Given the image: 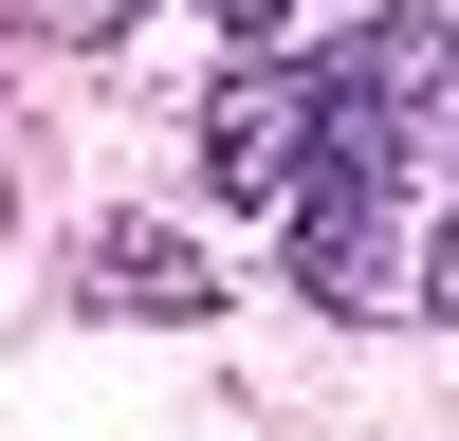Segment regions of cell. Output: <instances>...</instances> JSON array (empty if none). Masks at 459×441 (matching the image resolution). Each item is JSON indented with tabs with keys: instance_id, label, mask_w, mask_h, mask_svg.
I'll use <instances>...</instances> for the list:
<instances>
[{
	"instance_id": "obj_1",
	"label": "cell",
	"mask_w": 459,
	"mask_h": 441,
	"mask_svg": "<svg viewBox=\"0 0 459 441\" xmlns=\"http://www.w3.org/2000/svg\"><path fill=\"white\" fill-rule=\"evenodd\" d=\"M441 92H459V0H386L313 56H239L203 92V184L294 239L313 313H404L423 294L404 276V184L441 147Z\"/></svg>"
},
{
	"instance_id": "obj_2",
	"label": "cell",
	"mask_w": 459,
	"mask_h": 441,
	"mask_svg": "<svg viewBox=\"0 0 459 441\" xmlns=\"http://www.w3.org/2000/svg\"><path fill=\"white\" fill-rule=\"evenodd\" d=\"M74 313H147V331H184V313H221V257L184 239V220H92V239H74Z\"/></svg>"
},
{
	"instance_id": "obj_3",
	"label": "cell",
	"mask_w": 459,
	"mask_h": 441,
	"mask_svg": "<svg viewBox=\"0 0 459 441\" xmlns=\"http://www.w3.org/2000/svg\"><path fill=\"white\" fill-rule=\"evenodd\" d=\"M203 19L239 37V56H276V37H294V0H203Z\"/></svg>"
},
{
	"instance_id": "obj_4",
	"label": "cell",
	"mask_w": 459,
	"mask_h": 441,
	"mask_svg": "<svg viewBox=\"0 0 459 441\" xmlns=\"http://www.w3.org/2000/svg\"><path fill=\"white\" fill-rule=\"evenodd\" d=\"M423 294H441V331H459V220H441V257H423Z\"/></svg>"
}]
</instances>
